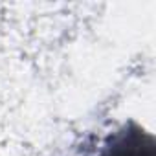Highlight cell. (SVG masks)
Listing matches in <instances>:
<instances>
[{
  "mask_svg": "<svg viewBox=\"0 0 156 156\" xmlns=\"http://www.w3.org/2000/svg\"><path fill=\"white\" fill-rule=\"evenodd\" d=\"M96 156H156V145L152 134L136 123H129L112 132Z\"/></svg>",
  "mask_w": 156,
  "mask_h": 156,
  "instance_id": "obj_1",
  "label": "cell"
}]
</instances>
